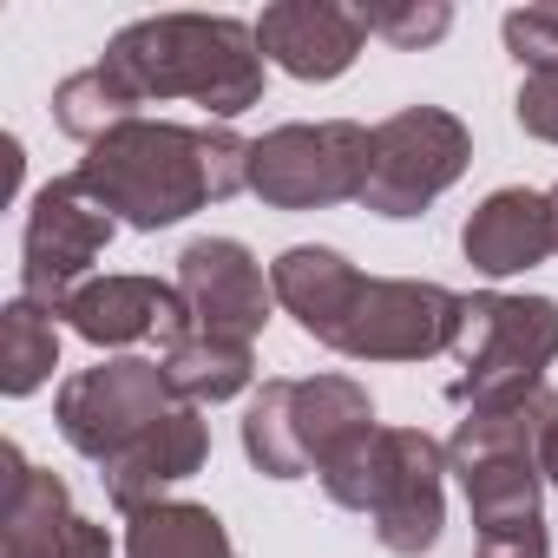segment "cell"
<instances>
[{
    "instance_id": "6da1fadb",
    "label": "cell",
    "mask_w": 558,
    "mask_h": 558,
    "mask_svg": "<svg viewBox=\"0 0 558 558\" xmlns=\"http://www.w3.org/2000/svg\"><path fill=\"white\" fill-rule=\"evenodd\" d=\"M80 184L132 230H171L204 204L250 191V138L230 125L132 119L80 158Z\"/></svg>"
},
{
    "instance_id": "7a4b0ae2",
    "label": "cell",
    "mask_w": 558,
    "mask_h": 558,
    "mask_svg": "<svg viewBox=\"0 0 558 558\" xmlns=\"http://www.w3.org/2000/svg\"><path fill=\"white\" fill-rule=\"evenodd\" d=\"M99 66L138 99V106H165V99H191L210 112V125L243 119L250 106H263V47L256 27L236 14H151L132 21L106 40Z\"/></svg>"
},
{
    "instance_id": "3957f363",
    "label": "cell",
    "mask_w": 558,
    "mask_h": 558,
    "mask_svg": "<svg viewBox=\"0 0 558 558\" xmlns=\"http://www.w3.org/2000/svg\"><path fill=\"white\" fill-rule=\"evenodd\" d=\"M323 493L362 512L395 558H427L447 525V447L421 427H368L342 460H329Z\"/></svg>"
},
{
    "instance_id": "277c9868",
    "label": "cell",
    "mask_w": 558,
    "mask_h": 558,
    "mask_svg": "<svg viewBox=\"0 0 558 558\" xmlns=\"http://www.w3.org/2000/svg\"><path fill=\"white\" fill-rule=\"evenodd\" d=\"M368 427L381 421L355 375H310V381L269 375L243 408V453L263 480H303L342 460Z\"/></svg>"
},
{
    "instance_id": "5b68a950",
    "label": "cell",
    "mask_w": 558,
    "mask_h": 558,
    "mask_svg": "<svg viewBox=\"0 0 558 558\" xmlns=\"http://www.w3.org/2000/svg\"><path fill=\"white\" fill-rule=\"evenodd\" d=\"M453 362H460V375L447 381L453 408H493V401H519L545 388V368L558 362V303L506 296V290L466 296Z\"/></svg>"
},
{
    "instance_id": "8992f818",
    "label": "cell",
    "mask_w": 558,
    "mask_h": 558,
    "mask_svg": "<svg viewBox=\"0 0 558 558\" xmlns=\"http://www.w3.org/2000/svg\"><path fill=\"white\" fill-rule=\"evenodd\" d=\"M368 151H375V132L355 119L276 125L250 138V197H263L269 210H329L349 197L362 204Z\"/></svg>"
},
{
    "instance_id": "52a82bcc",
    "label": "cell",
    "mask_w": 558,
    "mask_h": 558,
    "mask_svg": "<svg viewBox=\"0 0 558 558\" xmlns=\"http://www.w3.org/2000/svg\"><path fill=\"white\" fill-rule=\"evenodd\" d=\"M171 408H184V401L171 395L165 362H145V355H112V362H99V368H80V375H66L60 395H53L60 440H66L80 460H93V466L119 460V453H125L138 434H151Z\"/></svg>"
},
{
    "instance_id": "ba28073f",
    "label": "cell",
    "mask_w": 558,
    "mask_h": 558,
    "mask_svg": "<svg viewBox=\"0 0 558 558\" xmlns=\"http://www.w3.org/2000/svg\"><path fill=\"white\" fill-rule=\"evenodd\" d=\"M473 165V132L447 106H401L395 119L375 125L368 151V191L362 204L375 217H421L440 191H453Z\"/></svg>"
},
{
    "instance_id": "9c48e42d",
    "label": "cell",
    "mask_w": 558,
    "mask_h": 558,
    "mask_svg": "<svg viewBox=\"0 0 558 558\" xmlns=\"http://www.w3.org/2000/svg\"><path fill=\"white\" fill-rule=\"evenodd\" d=\"M112 230L119 217L80 184V171L40 184L27 204V230H21V296L60 316V303L86 283V269L99 263Z\"/></svg>"
},
{
    "instance_id": "30bf717a",
    "label": "cell",
    "mask_w": 558,
    "mask_h": 558,
    "mask_svg": "<svg viewBox=\"0 0 558 558\" xmlns=\"http://www.w3.org/2000/svg\"><path fill=\"white\" fill-rule=\"evenodd\" d=\"M466 323V296H453L447 283H421V276H368L336 355L349 362H427V355H453Z\"/></svg>"
},
{
    "instance_id": "8fae6325",
    "label": "cell",
    "mask_w": 558,
    "mask_h": 558,
    "mask_svg": "<svg viewBox=\"0 0 558 558\" xmlns=\"http://www.w3.org/2000/svg\"><path fill=\"white\" fill-rule=\"evenodd\" d=\"M178 296H184L197 336H223V342H250V349L276 310L269 269L236 236H191L178 250Z\"/></svg>"
},
{
    "instance_id": "7c38bea8",
    "label": "cell",
    "mask_w": 558,
    "mask_h": 558,
    "mask_svg": "<svg viewBox=\"0 0 558 558\" xmlns=\"http://www.w3.org/2000/svg\"><path fill=\"white\" fill-rule=\"evenodd\" d=\"M0 466H8V493H0L8 558H112V532L73 512V493L60 473L34 466L14 440L0 447Z\"/></svg>"
},
{
    "instance_id": "4fadbf2b",
    "label": "cell",
    "mask_w": 558,
    "mask_h": 558,
    "mask_svg": "<svg viewBox=\"0 0 558 558\" xmlns=\"http://www.w3.org/2000/svg\"><path fill=\"white\" fill-rule=\"evenodd\" d=\"M60 323L93 349H132L151 336L171 349L191 336V310H184L178 283H158V276H86L60 303Z\"/></svg>"
},
{
    "instance_id": "5bb4252c",
    "label": "cell",
    "mask_w": 558,
    "mask_h": 558,
    "mask_svg": "<svg viewBox=\"0 0 558 558\" xmlns=\"http://www.w3.org/2000/svg\"><path fill=\"white\" fill-rule=\"evenodd\" d=\"M250 27L269 66H283L290 80H310V86L342 80L368 47L362 8H336V0H276Z\"/></svg>"
},
{
    "instance_id": "9a60e30c",
    "label": "cell",
    "mask_w": 558,
    "mask_h": 558,
    "mask_svg": "<svg viewBox=\"0 0 558 558\" xmlns=\"http://www.w3.org/2000/svg\"><path fill=\"white\" fill-rule=\"evenodd\" d=\"M460 250L480 276H525L538 269L551 250H558V223H551V197L545 191H525V184H506L493 197L473 204V217L460 223Z\"/></svg>"
},
{
    "instance_id": "2e32d148",
    "label": "cell",
    "mask_w": 558,
    "mask_h": 558,
    "mask_svg": "<svg viewBox=\"0 0 558 558\" xmlns=\"http://www.w3.org/2000/svg\"><path fill=\"white\" fill-rule=\"evenodd\" d=\"M204 460H210V427H204V414H197V408H171L151 434H138L119 460H106L99 480H106V499H112L119 512H138V506H158V499H165L178 480H191Z\"/></svg>"
},
{
    "instance_id": "e0dca14e",
    "label": "cell",
    "mask_w": 558,
    "mask_h": 558,
    "mask_svg": "<svg viewBox=\"0 0 558 558\" xmlns=\"http://www.w3.org/2000/svg\"><path fill=\"white\" fill-rule=\"evenodd\" d=\"M362 283H368V276H362L342 250H329V243H296V250H283V256L269 263L276 303H283V310L296 316V329H303L310 342H323V349L342 342V323H349Z\"/></svg>"
},
{
    "instance_id": "ac0fdd59",
    "label": "cell",
    "mask_w": 558,
    "mask_h": 558,
    "mask_svg": "<svg viewBox=\"0 0 558 558\" xmlns=\"http://www.w3.org/2000/svg\"><path fill=\"white\" fill-rule=\"evenodd\" d=\"M447 473L466 493L473 532H499V525H519V519H545L538 512V499H545V466L538 460L480 453V460H447Z\"/></svg>"
},
{
    "instance_id": "d6986e66",
    "label": "cell",
    "mask_w": 558,
    "mask_h": 558,
    "mask_svg": "<svg viewBox=\"0 0 558 558\" xmlns=\"http://www.w3.org/2000/svg\"><path fill=\"white\" fill-rule=\"evenodd\" d=\"M165 381L184 408H217V401H236L250 381H256V349L250 342H223V336H184L171 342L165 355Z\"/></svg>"
},
{
    "instance_id": "ffe728a7",
    "label": "cell",
    "mask_w": 558,
    "mask_h": 558,
    "mask_svg": "<svg viewBox=\"0 0 558 558\" xmlns=\"http://www.w3.org/2000/svg\"><path fill=\"white\" fill-rule=\"evenodd\" d=\"M125 558H236L223 519L197 499H158L125 512Z\"/></svg>"
},
{
    "instance_id": "44dd1931",
    "label": "cell",
    "mask_w": 558,
    "mask_h": 558,
    "mask_svg": "<svg viewBox=\"0 0 558 558\" xmlns=\"http://www.w3.org/2000/svg\"><path fill=\"white\" fill-rule=\"evenodd\" d=\"M53 368H60V316L14 296L0 310V388L14 401H27L34 388L53 381Z\"/></svg>"
},
{
    "instance_id": "7402d4cb",
    "label": "cell",
    "mask_w": 558,
    "mask_h": 558,
    "mask_svg": "<svg viewBox=\"0 0 558 558\" xmlns=\"http://www.w3.org/2000/svg\"><path fill=\"white\" fill-rule=\"evenodd\" d=\"M132 119H145V106L93 60V66H80V73H66L60 86H53V125L66 132V138H80L86 151L106 138V132H119V125H132Z\"/></svg>"
},
{
    "instance_id": "603a6c76",
    "label": "cell",
    "mask_w": 558,
    "mask_h": 558,
    "mask_svg": "<svg viewBox=\"0 0 558 558\" xmlns=\"http://www.w3.org/2000/svg\"><path fill=\"white\" fill-rule=\"evenodd\" d=\"M362 27H368L375 40H388V47L421 53V47L447 40L453 8H447V0H395V8H362Z\"/></svg>"
},
{
    "instance_id": "cb8c5ba5",
    "label": "cell",
    "mask_w": 558,
    "mask_h": 558,
    "mask_svg": "<svg viewBox=\"0 0 558 558\" xmlns=\"http://www.w3.org/2000/svg\"><path fill=\"white\" fill-rule=\"evenodd\" d=\"M499 40L525 73H558V8H512L499 21Z\"/></svg>"
},
{
    "instance_id": "d4e9b609",
    "label": "cell",
    "mask_w": 558,
    "mask_h": 558,
    "mask_svg": "<svg viewBox=\"0 0 558 558\" xmlns=\"http://www.w3.org/2000/svg\"><path fill=\"white\" fill-rule=\"evenodd\" d=\"M512 119L525 125V138L558 145V73H525L512 93Z\"/></svg>"
},
{
    "instance_id": "484cf974",
    "label": "cell",
    "mask_w": 558,
    "mask_h": 558,
    "mask_svg": "<svg viewBox=\"0 0 558 558\" xmlns=\"http://www.w3.org/2000/svg\"><path fill=\"white\" fill-rule=\"evenodd\" d=\"M473 558H551V532H545V519H519V525L480 532Z\"/></svg>"
},
{
    "instance_id": "4316f807",
    "label": "cell",
    "mask_w": 558,
    "mask_h": 558,
    "mask_svg": "<svg viewBox=\"0 0 558 558\" xmlns=\"http://www.w3.org/2000/svg\"><path fill=\"white\" fill-rule=\"evenodd\" d=\"M545 486H558V440H551V460H545Z\"/></svg>"
},
{
    "instance_id": "83f0119b",
    "label": "cell",
    "mask_w": 558,
    "mask_h": 558,
    "mask_svg": "<svg viewBox=\"0 0 558 558\" xmlns=\"http://www.w3.org/2000/svg\"><path fill=\"white\" fill-rule=\"evenodd\" d=\"M545 197H551V223H558V184H551V191H545Z\"/></svg>"
}]
</instances>
